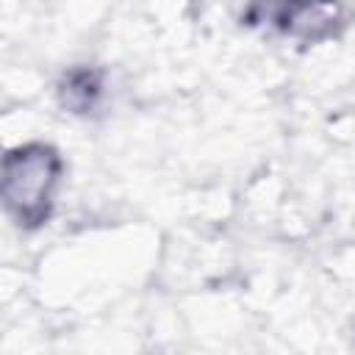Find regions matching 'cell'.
Here are the masks:
<instances>
[{
    "label": "cell",
    "instance_id": "1",
    "mask_svg": "<svg viewBox=\"0 0 355 355\" xmlns=\"http://www.w3.org/2000/svg\"><path fill=\"white\" fill-rule=\"evenodd\" d=\"M64 158L53 144L28 141L14 147L3 161V200L17 225L33 230L42 227L55 202L61 186Z\"/></svg>",
    "mask_w": 355,
    "mask_h": 355
},
{
    "label": "cell",
    "instance_id": "2",
    "mask_svg": "<svg viewBox=\"0 0 355 355\" xmlns=\"http://www.w3.org/2000/svg\"><path fill=\"white\" fill-rule=\"evenodd\" d=\"M263 8V17L291 36L322 39L338 22L336 0H255Z\"/></svg>",
    "mask_w": 355,
    "mask_h": 355
},
{
    "label": "cell",
    "instance_id": "3",
    "mask_svg": "<svg viewBox=\"0 0 355 355\" xmlns=\"http://www.w3.org/2000/svg\"><path fill=\"white\" fill-rule=\"evenodd\" d=\"M58 94H61L64 108H69L72 114H89L97 108V103L103 97V75L97 69L78 67L64 75Z\"/></svg>",
    "mask_w": 355,
    "mask_h": 355
}]
</instances>
